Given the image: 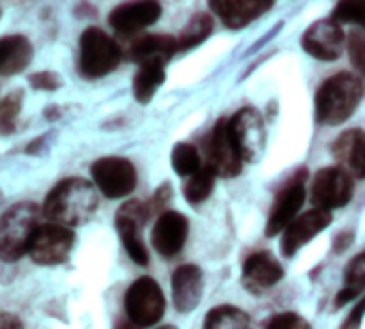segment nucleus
<instances>
[{
  "label": "nucleus",
  "mask_w": 365,
  "mask_h": 329,
  "mask_svg": "<svg viewBox=\"0 0 365 329\" xmlns=\"http://www.w3.org/2000/svg\"><path fill=\"white\" fill-rule=\"evenodd\" d=\"M99 207L97 190L84 179H65L56 183L43 203V216L63 226H82L86 224Z\"/></svg>",
  "instance_id": "obj_1"
},
{
  "label": "nucleus",
  "mask_w": 365,
  "mask_h": 329,
  "mask_svg": "<svg viewBox=\"0 0 365 329\" xmlns=\"http://www.w3.org/2000/svg\"><path fill=\"white\" fill-rule=\"evenodd\" d=\"M365 86L361 76L339 71L322 82L316 93V121L322 125H341L361 106Z\"/></svg>",
  "instance_id": "obj_2"
},
{
  "label": "nucleus",
  "mask_w": 365,
  "mask_h": 329,
  "mask_svg": "<svg viewBox=\"0 0 365 329\" xmlns=\"http://www.w3.org/2000/svg\"><path fill=\"white\" fill-rule=\"evenodd\" d=\"M39 207L35 203H18L0 216V260H20L39 228Z\"/></svg>",
  "instance_id": "obj_3"
},
{
  "label": "nucleus",
  "mask_w": 365,
  "mask_h": 329,
  "mask_svg": "<svg viewBox=\"0 0 365 329\" xmlns=\"http://www.w3.org/2000/svg\"><path fill=\"white\" fill-rule=\"evenodd\" d=\"M118 44L101 29L91 26L80 37V71L86 78H103L120 63Z\"/></svg>",
  "instance_id": "obj_4"
},
{
  "label": "nucleus",
  "mask_w": 365,
  "mask_h": 329,
  "mask_svg": "<svg viewBox=\"0 0 365 329\" xmlns=\"http://www.w3.org/2000/svg\"><path fill=\"white\" fill-rule=\"evenodd\" d=\"M243 155L230 129V118H220L207 138V166L224 179H232L243 171Z\"/></svg>",
  "instance_id": "obj_5"
},
{
  "label": "nucleus",
  "mask_w": 365,
  "mask_h": 329,
  "mask_svg": "<svg viewBox=\"0 0 365 329\" xmlns=\"http://www.w3.org/2000/svg\"><path fill=\"white\" fill-rule=\"evenodd\" d=\"M354 194V177L341 166H327L318 171L309 186V198L316 209L333 211L350 203Z\"/></svg>",
  "instance_id": "obj_6"
},
{
  "label": "nucleus",
  "mask_w": 365,
  "mask_h": 329,
  "mask_svg": "<svg viewBox=\"0 0 365 329\" xmlns=\"http://www.w3.org/2000/svg\"><path fill=\"white\" fill-rule=\"evenodd\" d=\"M125 310L138 327H153L165 312V297L153 278H138L125 293Z\"/></svg>",
  "instance_id": "obj_7"
},
{
  "label": "nucleus",
  "mask_w": 365,
  "mask_h": 329,
  "mask_svg": "<svg viewBox=\"0 0 365 329\" xmlns=\"http://www.w3.org/2000/svg\"><path fill=\"white\" fill-rule=\"evenodd\" d=\"M95 188L108 198H125L135 190L138 173L125 157H101L91 166Z\"/></svg>",
  "instance_id": "obj_8"
},
{
  "label": "nucleus",
  "mask_w": 365,
  "mask_h": 329,
  "mask_svg": "<svg viewBox=\"0 0 365 329\" xmlns=\"http://www.w3.org/2000/svg\"><path fill=\"white\" fill-rule=\"evenodd\" d=\"M148 216H150V207L140 201H127L116 211V231L120 235V241L129 258L142 267L148 265V252L142 241V226L146 224Z\"/></svg>",
  "instance_id": "obj_9"
},
{
  "label": "nucleus",
  "mask_w": 365,
  "mask_h": 329,
  "mask_svg": "<svg viewBox=\"0 0 365 329\" xmlns=\"http://www.w3.org/2000/svg\"><path fill=\"white\" fill-rule=\"evenodd\" d=\"M73 248V231L63 224H39L33 235L29 254L37 265H61Z\"/></svg>",
  "instance_id": "obj_10"
},
{
  "label": "nucleus",
  "mask_w": 365,
  "mask_h": 329,
  "mask_svg": "<svg viewBox=\"0 0 365 329\" xmlns=\"http://www.w3.org/2000/svg\"><path fill=\"white\" fill-rule=\"evenodd\" d=\"M232 136L245 161H258L267 146V129L258 110L243 108L230 118Z\"/></svg>",
  "instance_id": "obj_11"
},
{
  "label": "nucleus",
  "mask_w": 365,
  "mask_h": 329,
  "mask_svg": "<svg viewBox=\"0 0 365 329\" xmlns=\"http://www.w3.org/2000/svg\"><path fill=\"white\" fill-rule=\"evenodd\" d=\"M305 203V171H301L294 179H290L273 201L267 220V237L282 235L286 226L297 218Z\"/></svg>",
  "instance_id": "obj_12"
},
{
  "label": "nucleus",
  "mask_w": 365,
  "mask_h": 329,
  "mask_svg": "<svg viewBox=\"0 0 365 329\" xmlns=\"http://www.w3.org/2000/svg\"><path fill=\"white\" fill-rule=\"evenodd\" d=\"M301 46L318 61H335L346 48V37L335 20H318L303 33Z\"/></svg>",
  "instance_id": "obj_13"
},
{
  "label": "nucleus",
  "mask_w": 365,
  "mask_h": 329,
  "mask_svg": "<svg viewBox=\"0 0 365 329\" xmlns=\"http://www.w3.org/2000/svg\"><path fill=\"white\" fill-rule=\"evenodd\" d=\"M161 18L159 0H127L112 9L108 22L120 35H133L142 29L153 26Z\"/></svg>",
  "instance_id": "obj_14"
},
{
  "label": "nucleus",
  "mask_w": 365,
  "mask_h": 329,
  "mask_svg": "<svg viewBox=\"0 0 365 329\" xmlns=\"http://www.w3.org/2000/svg\"><path fill=\"white\" fill-rule=\"evenodd\" d=\"M331 222H333L331 211H324V209H312V211L294 218L282 233V254L294 256L305 243H309L324 228H329Z\"/></svg>",
  "instance_id": "obj_15"
},
{
  "label": "nucleus",
  "mask_w": 365,
  "mask_h": 329,
  "mask_svg": "<svg viewBox=\"0 0 365 329\" xmlns=\"http://www.w3.org/2000/svg\"><path fill=\"white\" fill-rule=\"evenodd\" d=\"M190 235V220L178 211H161L153 226V248L163 256L172 258L185 248Z\"/></svg>",
  "instance_id": "obj_16"
},
{
  "label": "nucleus",
  "mask_w": 365,
  "mask_h": 329,
  "mask_svg": "<svg viewBox=\"0 0 365 329\" xmlns=\"http://www.w3.org/2000/svg\"><path fill=\"white\" fill-rule=\"evenodd\" d=\"M205 275L198 265H180L172 273V299L174 308L182 314L196 310L202 301Z\"/></svg>",
  "instance_id": "obj_17"
},
{
  "label": "nucleus",
  "mask_w": 365,
  "mask_h": 329,
  "mask_svg": "<svg viewBox=\"0 0 365 329\" xmlns=\"http://www.w3.org/2000/svg\"><path fill=\"white\" fill-rule=\"evenodd\" d=\"M211 11L232 31H239L264 16L273 0H209Z\"/></svg>",
  "instance_id": "obj_18"
},
{
  "label": "nucleus",
  "mask_w": 365,
  "mask_h": 329,
  "mask_svg": "<svg viewBox=\"0 0 365 329\" xmlns=\"http://www.w3.org/2000/svg\"><path fill=\"white\" fill-rule=\"evenodd\" d=\"M284 278V269L279 260L269 252H254L243 263V284L254 290H269Z\"/></svg>",
  "instance_id": "obj_19"
},
{
  "label": "nucleus",
  "mask_w": 365,
  "mask_h": 329,
  "mask_svg": "<svg viewBox=\"0 0 365 329\" xmlns=\"http://www.w3.org/2000/svg\"><path fill=\"white\" fill-rule=\"evenodd\" d=\"M333 157L354 179H365V131L348 129L333 142Z\"/></svg>",
  "instance_id": "obj_20"
},
{
  "label": "nucleus",
  "mask_w": 365,
  "mask_h": 329,
  "mask_svg": "<svg viewBox=\"0 0 365 329\" xmlns=\"http://www.w3.org/2000/svg\"><path fill=\"white\" fill-rule=\"evenodd\" d=\"M33 44L24 35L0 37V76H16L29 67Z\"/></svg>",
  "instance_id": "obj_21"
},
{
  "label": "nucleus",
  "mask_w": 365,
  "mask_h": 329,
  "mask_svg": "<svg viewBox=\"0 0 365 329\" xmlns=\"http://www.w3.org/2000/svg\"><path fill=\"white\" fill-rule=\"evenodd\" d=\"M176 50H178V39L170 35H146L131 46V59L138 65H144V63L165 65Z\"/></svg>",
  "instance_id": "obj_22"
},
{
  "label": "nucleus",
  "mask_w": 365,
  "mask_h": 329,
  "mask_svg": "<svg viewBox=\"0 0 365 329\" xmlns=\"http://www.w3.org/2000/svg\"><path fill=\"white\" fill-rule=\"evenodd\" d=\"M365 290V252L356 254L344 271V286L335 297V308H341L350 303L352 299H359Z\"/></svg>",
  "instance_id": "obj_23"
},
{
  "label": "nucleus",
  "mask_w": 365,
  "mask_h": 329,
  "mask_svg": "<svg viewBox=\"0 0 365 329\" xmlns=\"http://www.w3.org/2000/svg\"><path fill=\"white\" fill-rule=\"evenodd\" d=\"M163 80H165V65H161V63L140 65V69L135 71V78H133L135 101L148 103L153 99V95L157 93V88L163 84Z\"/></svg>",
  "instance_id": "obj_24"
},
{
  "label": "nucleus",
  "mask_w": 365,
  "mask_h": 329,
  "mask_svg": "<svg viewBox=\"0 0 365 329\" xmlns=\"http://www.w3.org/2000/svg\"><path fill=\"white\" fill-rule=\"evenodd\" d=\"M170 163H172L174 173L180 175V177H185V179L192 177V175H196L205 166L198 148L194 144H187V142L174 144L172 155H170Z\"/></svg>",
  "instance_id": "obj_25"
},
{
  "label": "nucleus",
  "mask_w": 365,
  "mask_h": 329,
  "mask_svg": "<svg viewBox=\"0 0 365 329\" xmlns=\"http://www.w3.org/2000/svg\"><path fill=\"white\" fill-rule=\"evenodd\" d=\"M250 316L235 305H217L213 308L207 318L202 329H247Z\"/></svg>",
  "instance_id": "obj_26"
},
{
  "label": "nucleus",
  "mask_w": 365,
  "mask_h": 329,
  "mask_svg": "<svg viewBox=\"0 0 365 329\" xmlns=\"http://www.w3.org/2000/svg\"><path fill=\"white\" fill-rule=\"evenodd\" d=\"M215 177H217V175L207 166V163H205V166H202L196 175L187 177L185 186H182V194H185L187 203H190V205H200V203H205V201L213 194Z\"/></svg>",
  "instance_id": "obj_27"
},
{
  "label": "nucleus",
  "mask_w": 365,
  "mask_h": 329,
  "mask_svg": "<svg viewBox=\"0 0 365 329\" xmlns=\"http://www.w3.org/2000/svg\"><path fill=\"white\" fill-rule=\"evenodd\" d=\"M213 33V20L209 14H196L182 29L180 37H178V50H192L196 46H200L202 41H207Z\"/></svg>",
  "instance_id": "obj_28"
},
{
  "label": "nucleus",
  "mask_w": 365,
  "mask_h": 329,
  "mask_svg": "<svg viewBox=\"0 0 365 329\" xmlns=\"http://www.w3.org/2000/svg\"><path fill=\"white\" fill-rule=\"evenodd\" d=\"M22 91L9 93L0 101V133H14L18 127L20 110H22Z\"/></svg>",
  "instance_id": "obj_29"
},
{
  "label": "nucleus",
  "mask_w": 365,
  "mask_h": 329,
  "mask_svg": "<svg viewBox=\"0 0 365 329\" xmlns=\"http://www.w3.org/2000/svg\"><path fill=\"white\" fill-rule=\"evenodd\" d=\"M333 20L365 29V0H339L333 9Z\"/></svg>",
  "instance_id": "obj_30"
},
{
  "label": "nucleus",
  "mask_w": 365,
  "mask_h": 329,
  "mask_svg": "<svg viewBox=\"0 0 365 329\" xmlns=\"http://www.w3.org/2000/svg\"><path fill=\"white\" fill-rule=\"evenodd\" d=\"M346 50L350 56L352 67L359 71L361 78H365V29H352L346 37Z\"/></svg>",
  "instance_id": "obj_31"
},
{
  "label": "nucleus",
  "mask_w": 365,
  "mask_h": 329,
  "mask_svg": "<svg viewBox=\"0 0 365 329\" xmlns=\"http://www.w3.org/2000/svg\"><path fill=\"white\" fill-rule=\"evenodd\" d=\"M267 329H312V325L294 312H284V314L273 316Z\"/></svg>",
  "instance_id": "obj_32"
},
{
  "label": "nucleus",
  "mask_w": 365,
  "mask_h": 329,
  "mask_svg": "<svg viewBox=\"0 0 365 329\" xmlns=\"http://www.w3.org/2000/svg\"><path fill=\"white\" fill-rule=\"evenodd\" d=\"M29 80H31V86L37 91H58L63 86V78L54 71H39V74H33Z\"/></svg>",
  "instance_id": "obj_33"
},
{
  "label": "nucleus",
  "mask_w": 365,
  "mask_h": 329,
  "mask_svg": "<svg viewBox=\"0 0 365 329\" xmlns=\"http://www.w3.org/2000/svg\"><path fill=\"white\" fill-rule=\"evenodd\" d=\"M363 316H365V295L359 297V301L354 303L352 312L346 316V320L341 323V329H359L361 323H363Z\"/></svg>",
  "instance_id": "obj_34"
},
{
  "label": "nucleus",
  "mask_w": 365,
  "mask_h": 329,
  "mask_svg": "<svg viewBox=\"0 0 365 329\" xmlns=\"http://www.w3.org/2000/svg\"><path fill=\"white\" fill-rule=\"evenodd\" d=\"M170 198H172V188H170V183H163V186L155 192L153 203L148 205V207H150V211H155V209H163V207L170 203Z\"/></svg>",
  "instance_id": "obj_35"
},
{
  "label": "nucleus",
  "mask_w": 365,
  "mask_h": 329,
  "mask_svg": "<svg viewBox=\"0 0 365 329\" xmlns=\"http://www.w3.org/2000/svg\"><path fill=\"white\" fill-rule=\"evenodd\" d=\"M0 329H24L20 316L9 314V312H0Z\"/></svg>",
  "instance_id": "obj_36"
},
{
  "label": "nucleus",
  "mask_w": 365,
  "mask_h": 329,
  "mask_svg": "<svg viewBox=\"0 0 365 329\" xmlns=\"http://www.w3.org/2000/svg\"><path fill=\"white\" fill-rule=\"evenodd\" d=\"M116 329H142V327H138L135 323H131V320H127V323H120Z\"/></svg>",
  "instance_id": "obj_37"
},
{
  "label": "nucleus",
  "mask_w": 365,
  "mask_h": 329,
  "mask_svg": "<svg viewBox=\"0 0 365 329\" xmlns=\"http://www.w3.org/2000/svg\"><path fill=\"white\" fill-rule=\"evenodd\" d=\"M159 329H176L174 325H163V327H159Z\"/></svg>",
  "instance_id": "obj_38"
}]
</instances>
